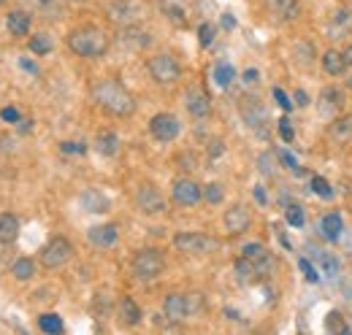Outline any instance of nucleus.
Returning <instances> with one entry per match:
<instances>
[{"mask_svg":"<svg viewBox=\"0 0 352 335\" xmlns=\"http://www.w3.org/2000/svg\"><path fill=\"white\" fill-rule=\"evenodd\" d=\"M174 246L184 254H209L220 244L212 235H204V233H179L174 238Z\"/></svg>","mask_w":352,"mask_h":335,"instance_id":"423d86ee","label":"nucleus"},{"mask_svg":"<svg viewBox=\"0 0 352 335\" xmlns=\"http://www.w3.org/2000/svg\"><path fill=\"white\" fill-rule=\"evenodd\" d=\"M222 149H225V146H222V141H212L209 154H212V157H217V154H222Z\"/></svg>","mask_w":352,"mask_h":335,"instance_id":"09e8293b","label":"nucleus"},{"mask_svg":"<svg viewBox=\"0 0 352 335\" xmlns=\"http://www.w3.org/2000/svg\"><path fill=\"white\" fill-rule=\"evenodd\" d=\"M22 68H25V71H30V73H38V68H36L33 62H28V60H22Z\"/></svg>","mask_w":352,"mask_h":335,"instance_id":"603ef678","label":"nucleus"},{"mask_svg":"<svg viewBox=\"0 0 352 335\" xmlns=\"http://www.w3.org/2000/svg\"><path fill=\"white\" fill-rule=\"evenodd\" d=\"M222 27H228V30H233V27H236V19H233L230 14H225V16H222Z\"/></svg>","mask_w":352,"mask_h":335,"instance_id":"8fccbe9b","label":"nucleus"},{"mask_svg":"<svg viewBox=\"0 0 352 335\" xmlns=\"http://www.w3.org/2000/svg\"><path fill=\"white\" fill-rule=\"evenodd\" d=\"M171 198H174L176 206H198L204 198V189L192 178H176L174 187H171Z\"/></svg>","mask_w":352,"mask_h":335,"instance_id":"1a4fd4ad","label":"nucleus"},{"mask_svg":"<svg viewBox=\"0 0 352 335\" xmlns=\"http://www.w3.org/2000/svg\"><path fill=\"white\" fill-rule=\"evenodd\" d=\"M19 238V219L14 213H0V244H14Z\"/></svg>","mask_w":352,"mask_h":335,"instance_id":"b1692460","label":"nucleus"},{"mask_svg":"<svg viewBox=\"0 0 352 335\" xmlns=\"http://www.w3.org/2000/svg\"><path fill=\"white\" fill-rule=\"evenodd\" d=\"M342 230H344V222H342V216L336 213V211H331V213H325L322 219H320V235L325 238V241H339L342 238Z\"/></svg>","mask_w":352,"mask_h":335,"instance_id":"f3484780","label":"nucleus"},{"mask_svg":"<svg viewBox=\"0 0 352 335\" xmlns=\"http://www.w3.org/2000/svg\"><path fill=\"white\" fill-rule=\"evenodd\" d=\"M250 224H252V213L247 211V206H230V209L225 211V230H228L230 235L247 233Z\"/></svg>","mask_w":352,"mask_h":335,"instance_id":"2eb2a0df","label":"nucleus"},{"mask_svg":"<svg viewBox=\"0 0 352 335\" xmlns=\"http://www.w3.org/2000/svg\"><path fill=\"white\" fill-rule=\"evenodd\" d=\"M274 97H276V103H279V106H282L285 111H290V108H293V103H290V97H287V95H285V92H282L279 86H274Z\"/></svg>","mask_w":352,"mask_h":335,"instance_id":"c03bdc74","label":"nucleus"},{"mask_svg":"<svg viewBox=\"0 0 352 335\" xmlns=\"http://www.w3.org/2000/svg\"><path fill=\"white\" fill-rule=\"evenodd\" d=\"M68 49L79 57H87V60H95V57H103L106 49H109V36L95 27V25H85V27H76L68 33Z\"/></svg>","mask_w":352,"mask_h":335,"instance_id":"f03ea898","label":"nucleus"},{"mask_svg":"<svg viewBox=\"0 0 352 335\" xmlns=\"http://www.w3.org/2000/svg\"><path fill=\"white\" fill-rule=\"evenodd\" d=\"M166 14H168V19H171L174 25H184V22H187L184 11H182V8H176V5H168V8H166Z\"/></svg>","mask_w":352,"mask_h":335,"instance_id":"79ce46f5","label":"nucleus"},{"mask_svg":"<svg viewBox=\"0 0 352 335\" xmlns=\"http://www.w3.org/2000/svg\"><path fill=\"white\" fill-rule=\"evenodd\" d=\"M311 257H314V265H317V270L320 273H325L328 279H336L339 276V259L331 254V251H311Z\"/></svg>","mask_w":352,"mask_h":335,"instance_id":"4be33fe9","label":"nucleus"},{"mask_svg":"<svg viewBox=\"0 0 352 335\" xmlns=\"http://www.w3.org/2000/svg\"><path fill=\"white\" fill-rule=\"evenodd\" d=\"M71 254H74L71 241H68V238H63V235H57V238H52L44 249H41V265H44L46 270L63 268V265L71 259Z\"/></svg>","mask_w":352,"mask_h":335,"instance_id":"39448f33","label":"nucleus"},{"mask_svg":"<svg viewBox=\"0 0 352 335\" xmlns=\"http://www.w3.org/2000/svg\"><path fill=\"white\" fill-rule=\"evenodd\" d=\"M38 327L44 330V333H63L65 330V325H63V319L57 316V314H41L38 316Z\"/></svg>","mask_w":352,"mask_h":335,"instance_id":"c756f323","label":"nucleus"},{"mask_svg":"<svg viewBox=\"0 0 352 335\" xmlns=\"http://www.w3.org/2000/svg\"><path fill=\"white\" fill-rule=\"evenodd\" d=\"M60 149H63L65 154H85V152H87V146H85V143H79V141H63V143H60Z\"/></svg>","mask_w":352,"mask_h":335,"instance_id":"a19ab883","label":"nucleus"},{"mask_svg":"<svg viewBox=\"0 0 352 335\" xmlns=\"http://www.w3.org/2000/svg\"><path fill=\"white\" fill-rule=\"evenodd\" d=\"M163 314H166V319L168 322H184L190 314H192V308H190V294H182V292H171L166 297V303H163Z\"/></svg>","mask_w":352,"mask_h":335,"instance_id":"f8f14e48","label":"nucleus"},{"mask_svg":"<svg viewBox=\"0 0 352 335\" xmlns=\"http://www.w3.org/2000/svg\"><path fill=\"white\" fill-rule=\"evenodd\" d=\"M214 25H209V22H204L201 27H198V41H201V46L206 49V46H212L214 43Z\"/></svg>","mask_w":352,"mask_h":335,"instance_id":"c9c22d12","label":"nucleus"},{"mask_svg":"<svg viewBox=\"0 0 352 335\" xmlns=\"http://www.w3.org/2000/svg\"><path fill=\"white\" fill-rule=\"evenodd\" d=\"M6 3H8V0H0V5H6Z\"/></svg>","mask_w":352,"mask_h":335,"instance_id":"4d7b16f0","label":"nucleus"},{"mask_svg":"<svg viewBox=\"0 0 352 335\" xmlns=\"http://www.w3.org/2000/svg\"><path fill=\"white\" fill-rule=\"evenodd\" d=\"M0 119L8 122V125H19V122H22V117H19V111H16L14 106H6V108L0 111Z\"/></svg>","mask_w":352,"mask_h":335,"instance_id":"ea45409f","label":"nucleus"},{"mask_svg":"<svg viewBox=\"0 0 352 335\" xmlns=\"http://www.w3.org/2000/svg\"><path fill=\"white\" fill-rule=\"evenodd\" d=\"M244 84H258V71H255V68L244 71Z\"/></svg>","mask_w":352,"mask_h":335,"instance_id":"de8ad7c7","label":"nucleus"},{"mask_svg":"<svg viewBox=\"0 0 352 335\" xmlns=\"http://www.w3.org/2000/svg\"><path fill=\"white\" fill-rule=\"evenodd\" d=\"M241 257H247V259L255 265L258 279H265V276L274 270V257H271V251L265 249L263 244H247V246L241 249Z\"/></svg>","mask_w":352,"mask_h":335,"instance_id":"9b49d317","label":"nucleus"},{"mask_svg":"<svg viewBox=\"0 0 352 335\" xmlns=\"http://www.w3.org/2000/svg\"><path fill=\"white\" fill-rule=\"evenodd\" d=\"M87 238L92 246L109 249V246L117 244V238H120V227H117V224H95V227H89Z\"/></svg>","mask_w":352,"mask_h":335,"instance_id":"dca6fc26","label":"nucleus"},{"mask_svg":"<svg viewBox=\"0 0 352 335\" xmlns=\"http://www.w3.org/2000/svg\"><path fill=\"white\" fill-rule=\"evenodd\" d=\"M320 100H322V108L325 111H339L344 106V92L339 86H328V89H322Z\"/></svg>","mask_w":352,"mask_h":335,"instance_id":"bb28decb","label":"nucleus"},{"mask_svg":"<svg viewBox=\"0 0 352 335\" xmlns=\"http://www.w3.org/2000/svg\"><path fill=\"white\" fill-rule=\"evenodd\" d=\"M222 198H225V189H222V184H206L204 187V200L206 203H212V206H217V203H222Z\"/></svg>","mask_w":352,"mask_h":335,"instance_id":"2f4dec72","label":"nucleus"},{"mask_svg":"<svg viewBox=\"0 0 352 335\" xmlns=\"http://www.w3.org/2000/svg\"><path fill=\"white\" fill-rule=\"evenodd\" d=\"M146 68H149V76L157 84H163V86H171V84H176L182 79V68H179V62H176L171 54H155V57H149Z\"/></svg>","mask_w":352,"mask_h":335,"instance_id":"20e7f679","label":"nucleus"},{"mask_svg":"<svg viewBox=\"0 0 352 335\" xmlns=\"http://www.w3.org/2000/svg\"><path fill=\"white\" fill-rule=\"evenodd\" d=\"M109 16L122 27H133L144 16V3L141 0H117V3H111Z\"/></svg>","mask_w":352,"mask_h":335,"instance_id":"0eeeda50","label":"nucleus"},{"mask_svg":"<svg viewBox=\"0 0 352 335\" xmlns=\"http://www.w3.org/2000/svg\"><path fill=\"white\" fill-rule=\"evenodd\" d=\"M255 198H258V203H265V192H263V189H261V187L255 189Z\"/></svg>","mask_w":352,"mask_h":335,"instance_id":"6e6d98bb","label":"nucleus"},{"mask_svg":"<svg viewBox=\"0 0 352 335\" xmlns=\"http://www.w3.org/2000/svg\"><path fill=\"white\" fill-rule=\"evenodd\" d=\"M179 163H184V165H179V168H184V170H192V163H195V157H192V154H182V157H179Z\"/></svg>","mask_w":352,"mask_h":335,"instance_id":"49530a36","label":"nucleus"},{"mask_svg":"<svg viewBox=\"0 0 352 335\" xmlns=\"http://www.w3.org/2000/svg\"><path fill=\"white\" fill-rule=\"evenodd\" d=\"M265 5H268V11H271L276 19H282V22H290L293 16H298V8H301L298 0H265Z\"/></svg>","mask_w":352,"mask_h":335,"instance_id":"a211bd4d","label":"nucleus"},{"mask_svg":"<svg viewBox=\"0 0 352 335\" xmlns=\"http://www.w3.org/2000/svg\"><path fill=\"white\" fill-rule=\"evenodd\" d=\"M120 319H122L128 327L141 322V308H138V303H135L133 297H128V294L120 300Z\"/></svg>","mask_w":352,"mask_h":335,"instance_id":"393cba45","label":"nucleus"},{"mask_svg":"<svg viewBox=\"0 0 352 335\" xmlns=\"http://www.w3.org/2000/svg\"><path fill=\"white\" fill-rule=\"evenodd\" d=\"M344 60H347V65L352 68V43L347 46V49H344Z\"/></svg>","mask_w":352,"mask_h":335,"instance_id":"5fc2aeb1","label":"nucleus"},{"mask_svg":"<svg viewBox=\"0 0 352 335\" xmlns=\"http://www.w3.org/2000/svg\"><path fill=\"white\" fill-rule=\"evenodd\" d=\"M347 68H350V65H347V60H344V51L328 49V51L322 54V71H325L328 76H342Z\"/></svg>","mask_w":352,"mask_h":335,"instance_id":"aec40b11","label":"nucleus"},{"mask_svg":"<svg viewBox=\"0 0 352 335\" xmlns=\"http://www.w3.org/2000/svg\"><path fill=\"white\" fill-rule=\"evenodd\" d=\"M30 127H33V122H30V119H22V122H19V130H22V132H28Z\"/></svg>","mask_w":352,"mask_h":335,"instance_id":"864d4df0","label":"nucleus"},{"mask_svg":"<svg viewBox=\"0 0 352 335\" xmlns=\"http://www.w3.org/2000/svg\"><path fill=\"white\" fill-rule=\"evenodd\" d=\"M95 149L103 154V157H114L120 152V135L114 130H100L95 135Z\"/></svg>","mask_w":352,"mask_h":335,"instance_id":"412c9836","label":"nucleus"},{"mask_svg":"<svg viewBox=\"0 0 352 335\" xmlns=\"http://www.w3.org/2000/svg\"><path fill=\"white\" fill-rule=\"evenodd\" d=\"M135 206L141 213H163L166 211V198L160 195V189L157 187H152V184H141L138 189H135Z\"/></svg>","mask_w":352,"mask_h":335,"instance_id":"6e6552de","label":"nucleus"},{"mask_svg":"<svg viewBox=\"0 0 352 335\" xmlns=\"http://www.w3.org/2000/svg\"><path fill=\"white\" fill-rule=\"evenodd\" d=\"M328 138H331L333 143H347L352 138V114L336 117V119L328 125Z\"/></svg>","mask_w":352,"mask_h":335,"instance_id":"6ab92c4d","label":"nucleus"},{"mask_svg":"<svg viewBox=\"0 0 352 335\" xmlns=\"http://www.w3.org/2000/svg\"><path fill=\"white\" fill-rule=\"evenodd\" d=\"M261 173H265V176H274V170H276V157H274V152H265V154H261Z\"/></svg>","mask_w":352,"mask_h":335,"instance_id":"e433bc0d","label":"nucleus"},{"mask_svg":"<svg viewBox=\"0 0 352 335\" xmlns=\"http://www.w3.org/2000/svg\"><path fill=\"white\" fill-rule=\"evenodd\" d=\"M82 206L92 213H103V211H109V198L103 195V192H98V189H87L85 195H82Z\"/></svg>","mask_w":352,"mask_h":335,"instance_id":"a878e982","label":"nucleus"},{"mask_svg":"<svg viewBox=\"0 0 352 335\" xmlns=\"http://www.w3.org/2000/svg\"><path fill=\"white\" fill-rule=\"evenodd\" d=\"M179 119H176L174 114H155L152 117V122H149V132L160 141V143H171L176 141V135H179Z\"/></svg>","mask_w":352,"mask_h":335,"instance_id":"9d476101","label":"nucleus"},{"mask_svg":"<svg viewBox=\"0 0 352 335\" xmlns=\"http://www.w3.org/2000/svg\"><path fill=\"white\" fill-rule=\"evenodd\" d=\"M311 189H314L320 198H325V200H331V198H333V189L328 187V181H325L322 176H314V178H311Z\"/></svg>","mask_w":352,"mask_h":335,"instance_id":"f704fd0d","label":"nucleus"},{"mask_svg":"<svg viewBox=\"0 0 352 335\" xmlns=\"http://www.w3.org/2000/svg\"><path fill=\"white\" fill-rule=\"evenodd\" d=\"M296 103H298V106H309V95H307V92H301V89H298V92H296Z\"/></svg>","mask_w":352,"mask_h":335,"instance_id":"3c124183","label":"nucleus"},{"mask_svg":"<svg viewBox=\"0 0 352 335\" xmlns=\"http://www.w3.org/2000/svg\"><path fill=\"white\" fill-rule=\"evenodd\" d=\"M279 135H282L287 143L296 138V132H293V125H290V119H279Z\"/></svg>","mask_w":352,"mask_h":335,"instance_id":"37998d69","label":"nucleus"},{"mask_svg":"<svg viewBox=\"0 0 352 335\" xmlns=\"http://www.w3.org/2000/svg\"><path fill=\"white\" fill-rule=\"evenodd\" d=\"M163 268H166V257H163L160 249H141L133 257V273H135V279H141V281L157 279V276L163 273Z\"/></svg>","mask_w":352,"mask_h":335,"instance_id":"7ed1b4c3","label":"nucleus"},{"mask_svg":"<svg viewBox=\"0 0 352 335\" xmlns=\"http://www.w3.org/2000/svg\"><path fill=\"white\" fill-rule=\"evenodd\" d=\"M239 111H241V119L252 127V130H261L268 122V114H265L263 103L258 97H241Z\"/></svg>","mask_w":352,"mask_h":335,"instance_id":"4468645a","label":"nucleus"},{"mask_svg":"<svg viewBox=\"0 0 352 335\" xmlns=\"http://www.w3.org/2000/svg\"><path fill=\"white\" fill-rule=\"evenodd\" d=\"M6 27H8V33L16 36V38L28 36V33H30V14H25V11H11V14L6 16Z\"/></svg>","mask_w":352,"mask_h":335,"instance_id":"5701e85b","label":"nucleus"},{"mask_svg":"<svg viewBox=\"0 0 352 335\" xmlns=\"http://www.w3.org/2000/svg\"><path fill=\"white\" fill-rule=\"evenodd\" d=\"M11 273H14V279L28 281V279H33V273H36V262H33L30 257H19V259L11 265Z\"/></svg>","mask_w":352,"mask_h":335,"instance_id":"cd10ccee","label":"nucleus"},{"mask_svg":"<svg viewBox=\"0 0 352 335\" xmlns=\"http://www.w3.org/2000/svg\"><path fill=\"white\" fill-rule=\"evenodd\" d=\"M298 265H301V270L307 273L309 281H320V270H317V265H311L307 257H301V259H298Z\"/></svg>","mask_w":352,"mask_h":335,"instance_id":"58836bf2","label":"nucleus"},{"mask_svg":"<svg viewBox=\"0 0 352 335\" xmlns=\"http://www.w3.org/2000/svg\"><path fill=\"white\" fill-rule=\"evenodd\" d=\"M287 222L293 224V227H304V209L301 206H287Z\"/></svg>","mask_w":352,"mask_h":335,"instance_id":"4c0bfd02","label":"nucleus"},{"mask_svg":"<svg viewBox=\"0 0 352 335\" xmlns=\"http://www.w3.org/2000/svg\"><path fill=\"white\" fill-rule=\"evenodd\" d=\"M38 3V8H41V14L44 16H60L63 14V0H36Z\"/></svg>","mask_w":352,"mask_h":335,"instance_id":"72a5a7b5","label":"nucleus"},{"mask_svg":"<svg viewBox=\"0 0 352 335\" xmlns=\"http://www.w3.org/2000/svg\"><path fill=\"white\" fill-rule=\"evenodd\" d=\"M92 100L98 108H103L111 117H131L135 111V97L131 89L117 79H103L92 86Z\"/></svg>","mask_w":352,"mask_h":335,"instance_id":"f257e3e1","label":"nucleus"},{"mask_svg":"<svg viewBox=\"0 0 352 335\" xmlns=\"http://www.w3.org/2000/svg\"><path fill=\"white\" fill-rule=\"evenodd\" d=\"M233 79H236V71H233L230 62H217L214 65V82L220 84L222 89H228L233 84Z\"/></svg>","mask_w":352,"mask_h":335,"instance_id":"c85d7f7f","label":"nucleus"},{"mask_svg":"<svg viewBox=\"0 0 352 335\" xmlns=\"http://www.w3.org/2000/svg\"><path fill=\"white\" fill-rule=\"evenodd\" d=\"M30 51H33V54H49V51H52V36L36 33V36L30 38Z\"/></svg>","mask_w":352,"mask_h":335,"instance_id":"7c9ffc66","label":"nucleus"},{"mask_svg":"<svg viewBox=\"0 0 352 335\" xmlns=\"http://www.w3.org/2000/svg\"><path fill=\"white\" fill-rule=\"evenodd\" d=\"M325 330H328V333H336V330L350 333V327L344 325V319H342V314H339V311H331V314H328V319H325Z\"/></svg>","mask_w":352,"mask_h":335,"instance_id":"473e14b6","label":"nucleus"},{"mask_svg":"<svg viewBox=\"0 0 352 335\" xmlns=\"http://www.w3.org/2000/svg\"><path fill=\"white\" fill-rule=\"evenodd\" d=\"M279 160L285 163L287 168H293V170H298V163H296V157L290 154V152H279Z\"/></svg>","mask_w":352,"mask_h":335,"instance_id":"a18cd8bd","label":"nucleus"},{"mask_svg":"<svg viewBox=\"0 0 352 335\" xmlns=\"http://www.w3.org/2000/svg\"><path fill=\"white\" fill-rule=\"evenodd\" d=\"M184 106H187V111H190L195 119H204V117L212 114V97H209L201 86H190V89L184 92Z\"/></svg>","mask_w":352,"mask_h":335,"instance_id":"ddd939ff","label":"nucleus"}]
</instances>
